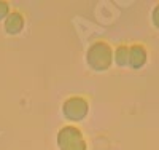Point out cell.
Instances as JSON below:
<instances>
[{
    "label": "cell",
    "instance_id": "obj_1",
    "mask_svg": "<svg viewBox=\"0 0 159 150\" xmlns=\"http://www.w3.org/2000/svg\"><path fill=\"white\" fill-rule=\"evenodd\" d=\"M59 141L61 142H69V144L61 145L62 150H76L75 142H81V136H80V133L73 128H65V129H62V133L59 136Z\"/></svg>",
    "mask_w": 159,
    "mask_h": 150
},
{
    "label": "cell",
    "instance_id": "obj_2",
    "mask_svg": "<svg viewBox=\"0 0 159 150\" xmlns=\"http://www.w3.org/2000/svg\"><path fill=\"white\" fill-rule=\"evenodd\" d=\"M156 11H157V13H159V7H157V8H156ZM154 22H156V24H157V26H159V16H157V15H154Z\"/></svg>",
    "mask_w": 159,
    "mask_h": 150
}]
</instances>
